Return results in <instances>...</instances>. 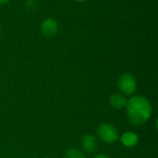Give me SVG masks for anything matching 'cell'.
Wrapping results in <instances>:
<instances>
[{
    "label": "cell",
    "mask_w": 158,
    "mask_h": 158,
    "mask_svg": "<svg viewBox=\"0 0 158 158\" xmlns=\"http://www.w3.org/2000/svg\"><path fill=\"white\" fill-rule=\"evenodd\" d=\"M127 118L133 126L145 124L152 116L153 108L151 103L143 96L136 95L130 98L126 105Z\"/></svg>",
    "instance_id": "6da1fadb"
},
{
    "label": "cell",
    "mask_w": 158,
    "mask_h": 158,
    "mask_svg": "<svg viewBox=\"0 0 158 158\" xmlns=\"http://www.w3.org/2000/svg\"><path fill=\"white\" fill-rule=\"evenodd\" d=\"M96 135L100 141L107 144H113L119 139L117 128L110 123H102L96 131Z\"/></svg>",
    "instance_id": "7a4b0ae2"
},
{
    "label": "cell",
    "mask_w": 158,
    "mask_h": 158,
    "mask_svg": "<svg viewBox=\"0 0 158 158\" xmlns=\"http://www.w3.org/2000/svg\"><path fill=\"white\" fill-rule=\"evenodd\" d=\"M118 87L121 93L126 95H131L135 93L137 83L134 76L131 73L122 74L118 81Z\"/></svg>",
    "instance_id": "3957f363"
},
{
    "label": "cell",
    "mask_w": 158,
    "mask_h": 158,
    "mask_svg": "<svg viewBox=\"0 0 158 158\" xmlns=\"http://www.w3.org/2000/svg\"><path fill=\"white\" fill-rule=\"evenodd\" d=\"M40 31L44 37H53L58 31V24L56 20L52 18L44 19L40 25Z\"/></svg>",
    "instance_id": "277c9868"
},
{
    "label": "cell",
    "mask_w": 158,
    "mask_h": 158,
    "mask_svg": "<svg viewBox=\"0 0 158 158\" xmlns=\"http://www.w3.org/2000/svg\"><path fill=\"white\" fill-rule=\"evenodd\" d=\"M81 147L82 149L89 153V154H93L94 153L97 148H98V143H97V139L95 136L92 135V134H85L82 136L81 138Z\"/></svg>",
    "instance_id": "5b68a950"
},
{
    "label": "cell",
    "mask_w": 158,
    "mask_h": 158,
    "mask_svg": "<svg viewBox=\"0 0 158 158\" xmlns=\"http://www.w3.org/2000/svg\"><path fill=\"white\" fill-rule=\"evenodd\" d=\"M120 142L122 145L127 148H132L136 146L139 143V136L137 133L133 131H127L124 132L120 137Z\"/></svg>",
    "instance_id": "8992f818"
},
{
    "label": "cell",
    "mask_w": 158,
    "mask_h": 158,
    "mask_svg": "<svg viewBox=\"0 0 158 158\" xmlns=\"http://www.w3.org/2000/svg\"><path fill=\"white\" fill-rule=\"evenodd\" d=\"M110 105L113 108L115 109H121V108H124L126 107V105H127V102H128V99L120 94H113L111 97H110Z\"/></svg>",
    "instance_id": "52a82bcc"
},
{
    "label": "cell",
    "mask_w": 158,
    "mask_h": 158,
    "mask_svg": "<svg viewBox=\"0 0 158 158\" xmlns=\"http://www.w3.org/2000/svg\"><path fill=\"white\" fill-rule=\"evenodd\" d=\"M65 158H86L83 153L76 148H70L69 149L66 154H65Z\"/></svg>",
    "instance_id": "ba28073f"
},
{
    "label": "cell",
    "mask_w": 158,
    "mask_h": 158,
    "mask_svg": "<svg viewBox=\"0 0 158 158\" xmlns=\"http://www.w3.org/2000/svg\"><path fill=\"white\" fill-rule=\"evenodd\" d=\"M94 158H110L108 156H106V155H104V154H99V155H97V156H95Z\"/></svg>",
    "instance_id": "9c48e42d"
},
{
    "label": "cell",
    "mask_w": 158,
    "mask_h": 158,
    "mask_svg": "<svg viewBox=\"0 0 158 158\" xmlns=\"http://www.w3.org/2000/svg\"><path fill=\"white\" fill-rule=\"evenodd\" d=\"M10 0H0V5H4V4H6L8 3Z\"/></svg>",
    "instance_id": "30bf717a"
},
{
    "label": "cell",
    "mask_w": 158,
    "mask_h": 158,
    "mask_svg": "<svg viewBox=\"0 0 158 158\" xmlns=\"http://www.w3.org/2000/svg\"><path fill=\"white\" fill-rule=\"evenodd\" d=\"M74 1H76V2H85L87 0H74Z\"/></svg>",
    "instance_id": "8fae6325"
},
{
    "label": "cell",
    "mask_w": 158,
    "mask_h": 158,
    "mask_svg": "<svg viewBox=\"0 0 158 158\" xmlns=\"http://www.w3.org/2000/svg\"><path fill=\"white\" fill-rule=\"evenodd\" d=\"M0 30H1V25H0Z\"/></svg>",
    "instance_id": "7c38bea8"
},
{
    "label": "cell",
    "mask_w": 158,
    "mask_h": 158,
    "mask_svg": "<svg viewBox=\"0 0 158 158\" xmlns=\"http://www.w3.org/2000/svg\"><path fill=\"white\" fill-rule=\"evenodd\" d=\"M44 158H49V157H44Z\"/></svg>",
    "instance_id": "4fadbf2b"
}]
</instances>
